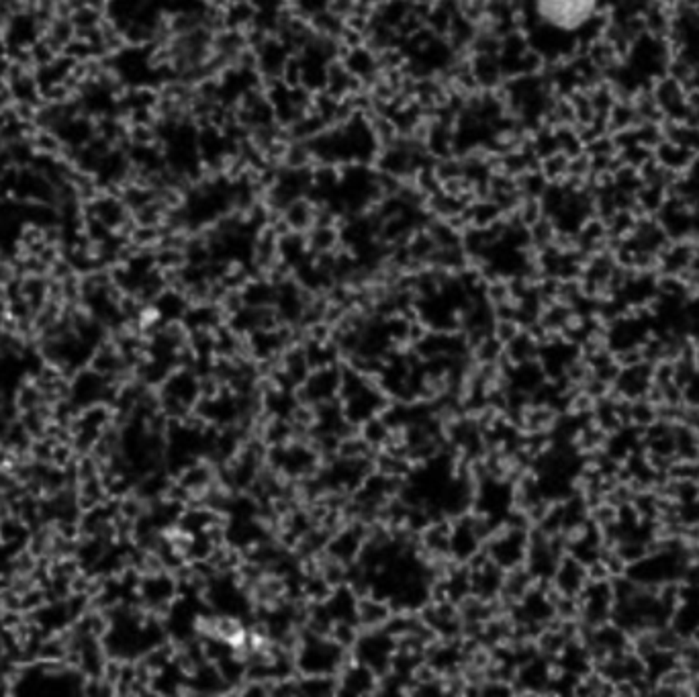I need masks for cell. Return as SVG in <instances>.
I'll list each match as a JSON object with an SVG mask.
<instances>
[{"mask_svg":"<svg viewBox=\"0 0 699 697\" xmlns=\"http://www.w3.org/2000/svg\"><path fill=\"white\" fill-rule=\"evenodd\" d=\"M656 421H658V416H656L655 405H650L644 397L630 401V426H634L638 430H648Z\"/></svg>","mask_w":699,"mask_h":697,"instance_id":"obj_5","label":"cell"},{"mask_svg":"<svg viewBox=\"0 0 699 697\" xmlns=\"http://www.w3.org/2000/svg\"><path fill=\"white\" fill-rule=\"evenodd\" d=\"M685 642V638L670 626V623H665V626H658L655 628V644L656 651H665V653H675L681 648V644Z\"/></svg>","mask_w":699,"mask_h":697,"instance_id":"obj_6","label":"cell"},{"mask_svg":"<svg viewBox=\"0 0 699 697\" xmlns=\"http://www.w3.org/2000/svg\"><path fill=\"white\" fill-rule=\"evenodd\" d=\"M587 583H589V581H587L585 564L579 563L573 554H565V556L558 561L556 573H554V577H552L554 589H556L560 595L577 597V595L585 589Z\"/></svg>","mask_w":699,"mask_h":697,"instance_id":"obj_3","label":"cell"},{"mask_svg":"<svg viewBox=\"0 0 699 697\" xmlns=\"http://www.w3.org/2000/svg\"><path fill=\"white\" fill-rule=\"evenodd\" d=\"M530 532L523 528H509L491 546L493 563L499 568H518L528 556Z\"/></svg>","mask_w":699,"mask_h":697,"instance_id":"obj_2","label":"cell"},{"mask_svg":"<svg viewBox=\"0 0 699 697\" xmlns=\"http://www.w3.org/2000/svg\"><path fill=\"white\" fill-rule=\"evenodd\" d=\"M638 696V687H636V681L632 679H620L615 681V697H636Z\"/></svg>","mask_w":699,"mask_h":697,"instance_id":"obj_13","label":"cell"},{"mask_svg":"<svg viewBox=\"0 0 699 697\" xmlns=\"http://www.w3.org/2000/svg\"><path fill=\"white\" fill-rule=\"evenodd\" d=\"M615 552L624 558L628 566L638 563V561H642V558L648 556L646 542H640V540H636V538H625V540H622V542L615 546Z\"/></svg>","mask_w":699,"mask_h":697,"instance_id":"obj_7","label":"cell"},{"mask_svg":"<svg viewBox=\"0 0 699 697\" xmlns=\"http://www.w3.org/2000/svg\"><path fill=\"white\" fill-rule=\"evenodd\" d=\"M689 640H691V642H695V644H699V626H695V628H693V632L689 634Z\"/></svg>","mask_w":699,"mask_h":697,"instance_id":"obj_14","label":"cell"},{"mask_svg":"<svg viewBox=\"0 0 699 697\" xmlns=\"http://www.w3.org/2000/svg\"><path fill=\"white\" fill-rule=\"evenodd\" d=\"M589 519L595 523L597 528H601V530L611 528L613 523H618V507L608 503V501H603V503H599L589 511Z\"/></svg>","mask_w":699,"mask_h":697,"instance_id":"obj_9","label":"cell"},{"mask_svg":"<svg viewBox=\"0 0 699 697\" xmlns=\"http://www.w3.org/2000/svg\"><path fill=\"white\" fill-rule=\"evenodd\" d=\"M585 571H587V581L589 583H603V581H610L611 578L610 571H608V566H605V563L601 558H597L593 563L587 564Z\"/></svg>","mask_w":699,"mask_h":697,"instance_id":"obj_11","label":"cell"},{"mask_svg":"<svg viewBox=\"0 0 699 697\" xmlns=\"http://www.w3.org/2000/svg\"><path fill=\"white\" fill-rule=\"evenodd\" d=\"M340 658H342V651L338 644L313 638L309 642H305L303 651L298 654V667H303V671L313 677H323L338 668Z\"/></svg>","mask_w":699,"mask_h":697,"instance_id":"obj_1","label":"cell"},{"mask_svg":"<svg viewBox=\"0 0 699 697\" xmlns=\"http://www.w3.org/2000/svg\"><path fill=\"white\" fill-rule=\"evenodd\" d=\"M599 558L605 563L611 577H624L625 571H628V564H625L624 558L615 550H601Z\"/></svg>","mask_w":699,"mask_h":697,"instance_id":"obj_10","label":"cell"},{"mask_svg":"<svg viewBox=\"0 0 699 697\" xmlns=\"http://www.w3.org/2000/svg\"><path fill=\"white\" fill-rule=\"evenodd\" d=\"M358 654H360V663L368 668L376 667V663H385L388 661L391 654V640L383 634H371L368 638H364L358 644Z\"/></svg>","mask_w":699,"mask_h":697,"instance_id":"obj_4","label":"cell"},{"mask_svg":"<svg viewBox=\"0 0 699 697\" xmlns=\"http://www.w3.org/2000/svg\"><path fill=\"white\" fill-rule=\"evenodd\" d=\"M679 521L681 523H699V499L689 503H679Z\"/></svg>","mask_w":699,"mask_h":697,"instance_id":"obj_12","label":"cell"},{"mask_svg":"<svg viewBox=\"0 0 699 697\" xmlns=\"http://www.w3.org/2000/svg\"><path fill=\"white\" fill-rule=\"evenodd\" d=\"M372 687V675L366 667H358L354 671L348 673V677L343 679V689L350 691L352 696L364 693L366 689Z\"/></svg>","mask_w":699,"mask_h":697,"instance_id":"obj_8","label":"cell"}]
</instances>
